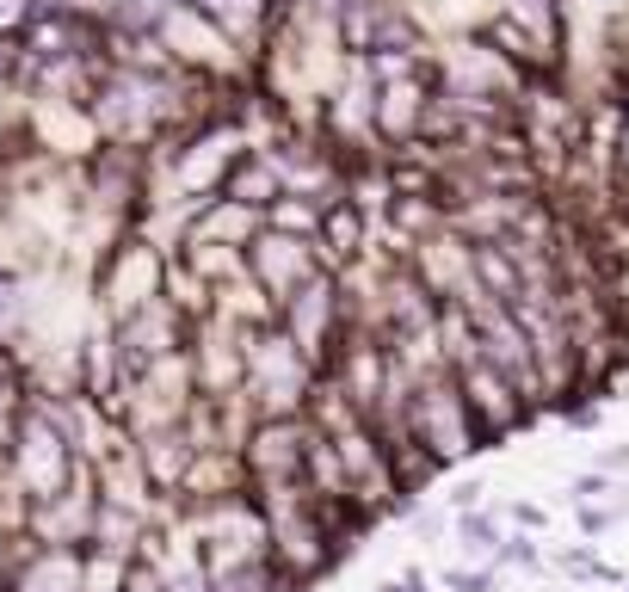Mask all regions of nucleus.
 I'll list each match as a JSON object with an SVG mask.
<instances>
[{"instance_id":"nucleus-1","label":"nucleus","mask_w":629,"mask_h":592,"mask_svg":"<svg viewBox=\"0 0 629 592\" xmlns=\"http://www.w3.org/2000/svg\"><path fill=\"white\" fill-rule=\"evenodd\" d=\"M253 272H259V284H266V290H278V303H290V296L315 278V253L296 241V235L272 229V235L253 241Z\"/></svg>"},{"instance_id":"nucleus-2","label":"nucleus","mask_w":629,"mask_h":592,"mask_svg":"<svg viewBox=\"0 0 629 592\" xmlns=\"http://www.w3.org/2000/svg\"><path fill=\"white\" fill-rule=\"evenodd\" d=\"M463 537H469V549H500L494 518H481V512H469V518H463Z\"/></svg>"},{"instance_id":"nucleus-3","label":"nucleus","mask_w":629,"mask_h":592,"mask_svg":"<svg viewBox=\"0 0 629 592\" xmlns=\"http://www.w3.org/2000/svg\"><path fill=\"white\" fill-rule=\"evenodd\" d=\"M494 555H500V562H518V568H531V562H537V549H531L525 537H506V543H500Z\"/></svg>"},{"instance_id":"nucleus-4","label":"nucleus","mask_w":629,"mask_h":592,"mask_svg":"<svg viewBox=\"0 0 629 592\" xmlns=\"http://www.w3.org/2000/svg\"><path fill=\"white\" fill-rule=\"evenodd\" d=\"M457 592H494V574H451Z\"/></svg>"},{"instance_id":"nucleus-5","label":"nucleus","mask_w":629,"mask_h":592,"mask_svg":"<svg viewBox=\"0 0 629 592\" xmlns=\"http://www.w3.org/2000/svg\"><path fill=\"white\" fill-rule=\"evenodd\" d=\"M13 315H19V296H13V284H7V278H0V327H7Z\"/></svg>"},{"instance_id":"nucleus-6","label":"nucleus","mask_w":629,"mask_h":592,"mask_svg":"<svg viewBox=\"0 0 629 592\" xmlns=\"http://www.w3.org/2000/svg\"><path fill=\"white\" fill-rule=\"evenodd\" d=\"M383 592H420V580H389Z\"/></svg>"}]
</instances>
